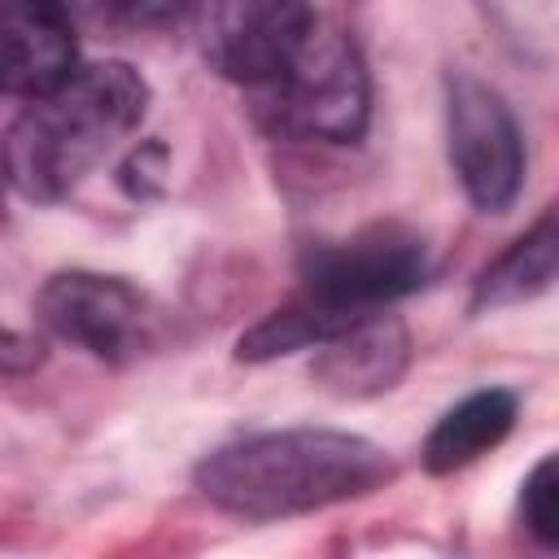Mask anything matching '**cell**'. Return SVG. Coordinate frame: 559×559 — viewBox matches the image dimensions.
Returning <instances> with one entry per match:
<instances>
[{
	"label": "cell",
	"instance_id": "cell-1",
	"mask_svg": "<svg viewBox=\"0 0 559 559\" xmlns=\"http://www.w3.org/2000/svg\"><path fill=\"white\" fill-rule=\"evenodd\" d=\"M393 476V459L354 432L284 428L218 445L197 467V489L245 520H280L362 498Z\"/></svg>",
	"mask_w": 559,
	"mask_h": 559
},
{
	"label": "cell",
	"instance_id": "cell-2",
	"mask_svg": "<svg viewBox=\"0 0 559 559\" xmlns=\"http://www.w3.org/2000/svg\"><path fill=\"white\" fill-rule=\"evenodd\" d=\"M148 109V83L127 61L79 66L52 92L26 96L4 131V166L26 201L66 197L118 148Z\"/></svg>",
	"mask_w": 559,
	"mask_h": 559
},
{
	"label": "cell",
	"instance_id": "cell-3",
	"mask_svg": "<svg viewBox=\"0 0 559 559\" xmlns=\"http://www.w3.org/2000/svg\"><path fill=\"white\" fill-rule=\"evenodd\" d=\"M249 92L258 100V118L275 135L349 144L367 131V66L358 57V44L332 22H314L288 66Z\"/></svg>",
	"mask_w": 559,
	"mask_h": 559
},
{
	"label": "cell",
	"instance_id": "cell-4",
	"mask_svg": "<svg viewBox=\"0 0 559 559\" xmlns=\"http://www.w3.org/2000/svg\"><path fill=\"white\" fill-rule=\"evenodd\" d=\"M306 297L341 314H376L428 280V249L402 223H371L345 240H323L301 253Z\"/></svg>",
	"mask_w": 559,
	"mask_h": 559
},
{
	"label": "cell",
	"instance_id": "cell-5",
	"mask_svg": "<svg viewBox=\"0 0 559 559\" xmlns=\"http://www.w3.org/2000/svg\"><path fill=\"white\" fill-rule=\"evenodd\" d=\"M445 135H450V166L476 210H507L524 179V140L507 109V100L472 79H445Z\"/></svg>",
	"mask_w": 559,
	"mask_h": 559
},
{
	"label": "cell",
	"instance_id": "cell-6",
	"mask_svg": "<svg viewBox=\"0 0 559 559\" xmlns=\"http://www.w3.org/2000/svg\"><path fill=\"white\" fill-rule=\"evenodd\" d=\"M197 44L205 61L245 87L288 66L314 26L310 0H192Z\"/></svg>",
	"mask_w": 559,
	"mask_h": 559
},
{
	"label": "cell",
	"instance_id": "cell-7",
	"mask_svg": "<svg viewBox=\"0 0 559 559\" xmlns=\"http://www.w3.org/2000/svg\"><path fill=\"white\" fill-rule=\"evenodd\" d=\"M39 319L70 345L122 362L144 345L148 310L144 297L114 275L96 271H57L39 288Z\"/></svg>",
	"mask_w": 559,
	"mask_h": 559
},
{
	"label": "cell",
	"instance_id": "cell-8",
	"mask_svg": "<svg viewBox=\"0 0 559 559\" xmlns=\"http://www.w3.org/2000/svg\"><path fill=\"white\" fill-rule=\"evenodd\" d=\"M74 26L66 0H0V83L9 96L52 92L74 74Z\"/></svg>",
	"mask_w": 559,
	"mask_h": 559
},
{
	"label": "cell",
	"instance_id": "cell-9",
	"mask_svg": "<svg viewBox=\"0 0 559 559\" xmlns=\"http://www.w3.org/2000/svg\"><path fill=\"white\" fill-rule=\"evenodd\" d=\"M406 362H411L406 323L376 310L319 345L314 380L336 397H376L402 380Z\"/></svg>",
	"mask_w": 559,
	"mask_h": 559
},
{
	"label": "cell",
	"instance_id": "cell-10",
	"mask_svg": "<svg viewBox=\"0 0 559 559\" xmlns=\"http://www.w3.org/2000/svg\"><path fill=\"white\" fill-rule=\"evenodd\" d=\"M559 280V201H550L472 284V310H507Z\"/></svg>",
	"mask_w": 559,
	"mask_h": 559
},
{
	"label": "cell",
	"instance_id": "cell-11",
	"mask_svg": "<svg viewBox=\"0 0 559 559\" xmlns=\"http://www.w3.org/2000/svg\"><path fill=\"white\" fill-rule=\"evenodd\" d=\"M515 424V393L507 389H480V393H467L459 406H450L428 441H424V467L432 476H445V472H459L467 463H476L480 454H489Z\"/></svg>",
	"mask_w": 559,
	"mask_h": 559
},
{
	"label": "cell",
	"instance_id": "cell-12",
	"mask_svg": "<svg viewBox=\"0 0 559 559\" xmlns=\"http://www.w3.org/2000/svg\"><path fill=\"white\" fill-rule=\"evenodd\" d=\"M66 4L79 17H87L92 26H105V31H144V26L170 22L192 0H66Z\"/></svg>",
	"mask_w": 559,
	"mask_h": 559
},
{
	"label": "cell",
	"instance_id": "cell-13",
	"mask_svg": "<svg viewBox=\"0 0 559 559\" xmlns=\"http://www.w3.org/2000/svg\"><path fill=\"white\" fill-rule=\"evenodd\" d=\"M524 524L537 542L559 546V459L542 463L524 485Z\"/></svg>",
	"mask_w": 559,
	"mask_h": 559
},
{
	"label": "cell",
	"instance_id": "cell-14",
	"mask_svg": "<svg viewBox=\"0 0 559 559\" xmlns=\"http://www.w3.org/2000/svg\"><path fill=\"white\" fill-rule=\"evenodd\" d=\"M162 175H166V148L162 144H140L127 162H122V188L131 197H157L162 192Z\"/></svg>",
	"mask_w": 559,
	"mask_h": 559
}]
</instances>
